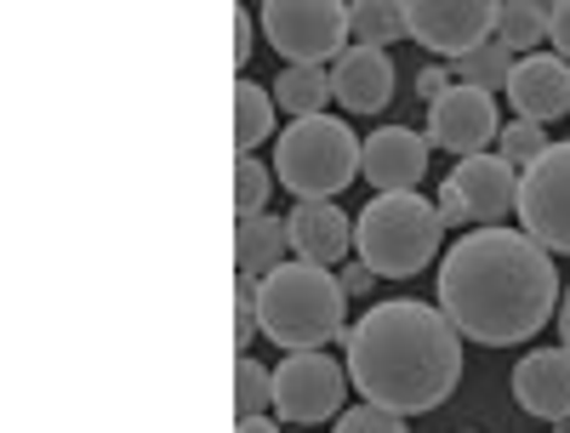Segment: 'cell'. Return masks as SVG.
Wrapping results in <instances>:
<instances>
[{
	"label": "cell",
	"mask_w": 570,
	"mask_h": 433,
	"mask_svg": "<svg viewBox=\"0 0 570 433\" xmlns=\"http://www.w3.org/2000/svg\"><path fill=\"white\" fill-rule=\"evenodd\" d=\"M553 252L525 228H468L440 263V314L462 331V343L513 348L559 314Z\"/></svg>",
	"instance_id": "1"
},
{
	"label": "cell",
	"mask_w": 570,
	"mask_h": 433,
	"mask_svg": "<svg viewBox=\"0 0 570 433\" xmlns=\"http://www.w3.org/2000/svg\"><path fill=\"white\" fill-rule=\"evenodd\" d=\"M348 382L365 405L394 416L440 411L462 382V331L440 314V303H376L343 331Z\"/></svg>",
	"instance_id": "2"
},
{
	"label": "cell",
	"mask_w": 570,
	"mask_h": 433,
	"mask_svg": "<svg viewBox=\"0 0 570 433\" xmlns=\"http://www.w3.org/2000/svg\"><path fill=\"white\" fill-rule=\"evenodd\" d=\"M343 308H348V292L331 268H314V263H285L263 279V297H257V319H263V336L279 343L285 354H308V348H325L343 336Z\"/></svg>",
	"instance_id": "3"
},
{
	"label": "cell",
	"mask_w": 570,
	"mask_h": 433,
	"mask_svg": "<svg viewBox=\"0 0 570 433\" xmlns=\"http://www.w3.org/2000/svg\"><path fill=\"white\" fill-rule=\"evenodd\" d=\"M440 206L411 195H376L371 206H360L354 217V257L376 274V279H416L428 263L440 257Z\"/></svg>",
	"instance_id": "4"
},
{
	"label": "cell",
	"mask_w": 570,
	"mask_h": 433,
	"mask_svg": "<svg viewBox=\"0 0 570 433\" xmlns=\"http://www.w3.org/2000/svg\"><path fill=\"white\" fill-rule=\"evenodd\" d=\"M365 142H354V126L337 115H308L292 120L274 142V177L292 188L297 200H337L360 177Z\"/></svg>",
	"instance_id": "5"
},
{
	"label": "cell",
	"mask_w": 570,
	"mask_h": 433,
	"mask_svg": "<svg viewBox=\"0 0 570 433\" xmlns=\"http://www.w3.org/2000/svg\"><path fill=\"white\" fill-rule=\"evenodd\" d=\"M263 35L292 69H320L348 52V7L343 0H268L263 7Z\"/></svg>",
	"instance_id": "6"
},
{
	"label": "cell",
	"mask_w": 570,
	"mask_h": 433,
	"mask_svg": "<svg viewBox=\"0 0 570 433\" xmlns=\"http://www.w3.org/2000/svg\"><path fill=\"white\" fill-rule=\"evenodd\" d=\"M343 400H348V365H337L325 348L285 354V365L274 371V416L292 427L337 422Z\"/></svg>",
	"instance_id": "7"
},
{
	"label": "cell",
	"mask_w": 570,
	"mask_h": 433,
	"mask_svg": "<svg viewBox=\"0 0 570 433\" xmlns=\"http://www.w3.org/2000/svg\"><path fill=\"white\" fill-rule=\"evenodd\" d=\"M519 223L537 246L570 257V142H548V155L519 171Z\"/></svg>",
	"instance_id": "8"
},
{
	"label": "cell",
	"mask_w": 570,
	"mask_h": 433,
	"mask_svg": "<svg viewBox=\"0 0 570 433\" xmlns=\"http://www.w3.org/2000/svg\"><path fill=\"white\" fill-rule=\"evenodd\" d=\"M405 29L422 52L456 63L497 35V0H405Z\"/></svg>",
	"instance_id": "9"
},
{
	"label": "cell",
	"mask_w": 570,
	"mask_h": 433,
	"mask_svg": "<svg viewBox=\"0 0 570 433\" xmlns=\"http://www.w3.org/2000/svg\"><path fill=\"white\" fill-rule=\"evenodd\" d=\"M428 149H445V155H491V137H502V109L491 91H473V86H451L440 104H428Z\"/></svg>",
	"instance_id": "10"
},
{
	"label": "cell",
	"mask_w": 570,
	"mask_h": 433,
	"mask_svg": "<svg viewBox=\"0 0 570 433\" xmlns=\"http://www.w3.org/2000/svg\"><path fill=\"white\" fill-rule=\"evenodd\" d=\"M428 171V137L411 126H376L365 137L360 155V177L376 188V195H411Z\"/></svg>",
	"instance_id": "11"
},
{
	"label": "cell",
	"mask_w": 570,
	"mask_h": 433,
	"mask_svg": "<svg viewBox=\"0 0 570 433\" xmlns=\"http://www.w3.org/2000/svg\"><path fill=\"white\" fill-rule=\"evenodd\" d=\"M451 183H456V195H462L468 217L480 223V228H502L508 217H519V166H508L502 155L456 160Z\"/></svg>",
	"instance_id": "12"
},
{
	"label": "cell",
	"mask_w": 570,
	"mask_h": 433,
	"mask_svg": "<svg viewBox=\"0 0 570 433\" xmlns=\"http://www.w3.org/2000/svg\"><path fill=\"white\" fill-rule=\"evenodd\" d=\"M285 239H292V257L314 263V268H337L354 252V217L331 200H297L285 217Z\"/></svg>",
	"instance_id": "13"
},
{
	"label": "cell",
	"mask_w": 570,
	"mask_h": 433,
	"mask_svg": "<svg viewBox=\"0 0 570 433\" xmlns=\"http://www.w3.org/2000/svg\"><path fill=\"white\" fill-rule=\"evenodd\" d=\"M508 104L519 120H559L570 115V63L559 52H531V58H519L513 75H508Z\"/></svg>",
	"instance_id": "14"
},
{
	"label": "cell",
	"mask_w": 570,
	"mask_h": 433,
	"mask_svg": "<svg viewBox=\"0 0 570 433\" xmlns=\"http://www.w3.org/2000/svg\"><path fill=\"white\" fill-rule=\"evenodd\" d=\"M331 98H337L348 115H383L394 104V63H389V52L348 46V52L331 63Z\"/></svg>",
	"instance_id": "15"
},
{
	"label": "cell",
	"mask_w": 570,
	"mask_h": 433,
	"mask_svg": "<svg viewBox=\"0 0 570 433\" xmlns=\"http://www.w3.org/2000/svg\"><path fill=\"white\" fill-rule=\"evenodd\" d=\"M513 400L542 422L570 416V348H537L513 365Z\"/></svg>",
	"instance_id": "16"
},
{
	"label": "cell",
	"mask_w": 570,
	"mask_h": 433,
	"mask_svg": "<svg viewBox=\"0 0 570 433\" xmlns=\"http://www.w3.org/2000/svg\"><path fill=\"white\" fill-rule=\"evenodd\" d=\"M292 263V239H285V217H240L234 223V268L252 274V279H268L274 268Z\"/></svg>",
	"instance_id": "17"
},
{
	"label": "cell",
	"mask_w": 570,
	"mask_h": 433,
	"mask_svg": "<svg viewBox=\"0 0 570 433\" xmlns=\"http://www.w3.org/2000/svg\"><path fill=\"white\" fill-rule=\"evenodd\" d=\"M274 115H279L274 91H263L246 75L234 80V149H240V155L263 149V137H274Z\"/></svg>",
	"instance_id": "18"
},
{
	"label": "cell",
	"mask_w": 570,
	"mask_h": 433,
	"mask_svg": "<svg viewBox=\"0 0 570 433\" xmlns=\"http://www.w3.org/2000/svg\"><path fill=\"white\" fill-rule=\"evenodd\" d=\"M274 104H279V115H292V120L325 115V104H331V69H279Z\"/></svg>",
	"instance_id": "19"
},
{
	"label": "cell",
	"mask_w": 570,
	"mask_h": 433,
	"mask_svg": "<svg viewBox=\"0 0 570 433\" xmlns=\"http://www.w3.org/2000/svg\"><path fill=\"white\" fill-rule=\"evenodd\" d=\"M497 40L508 46V52H537V46L548 40V7L542 0H497Z\"/></svg>",
	"instance_id": "20"
},
{
	"label": "cell",
	"mask_w": 570,
	"mask_h": 433,
	"mask_svg": "<svg viewBox=\"0 0 570 433\" xmlns=\"http://www.w3.org/2000/svg\"><path fill=\"white\" fill-rule=\"evenodd\" d=\"M513 63H519V58H513L508 46L491 35L485 46H473L468 58H456V63H451V75H456V86H473V91H491V98H497V91H508Z\"/></svg>",
	"instance_id": "21"
},
{
	"label": "cell",
	"mask_w": 570,
	"mask_h": 433,
	"mask_svg": "<svg viewBox=\"0 0 570 433\" xmlns=\"http://www.w3.org/2000/svg\"><path fill=\"white\" fill-rule=\"evenodd\" d=\"M348 23H354V46H371V52H383L389 40L411 35L400 0H354V7H348Z\"/></svg>",
	"instance_id": "22"
},
{
	"label": "cell",
	"mask_w": 570,
	"mask_h": 433,
	"mask_svg": "<svg viewBox=\"0 0 570 433\" xmlns=\"http://www.w3.org/2000/svg\"><path fill=\"white\" fill-rule=\"evenodd\" d=\"M263 405H274V371H263L252 354L234 360V422L263 416Z\"/></svg>",
	"instance_id": "23"
},
{
	"label": "cell",
	"mask_w": 570,
	"mask_h": 433,
	"mask_svg": "<svg viewBox=\"0 0 570 433\" xmlns=\"http://www.w3.org/2000/svg\"><path fill=\"white\" fill-rule=\"evenodd\" d=\"M268 195H274L268 166L252 160V155H234V223H240V217H263Z\"/></svg>",
	"instance_id": "24"
},
{
	"label": "cell",
	"mask_w": 570,
	"mask_h": 433,
	"mask_svg": "<svg viewBox=\"0 0 570 433\" xmlns=\"http://www.w3.org/2000/svg\"><path fill=\"white\" fill-rule=\"evenodd\" d=\"M497 155L508 160V166H537L542 155H548V126H537V120H508L502 126V137H497Z\"/></svg>",
	"instance_id": "25"
},
{
	"label": "cell",
	"mask_w": 570,
	"mask_h": 433,
	"mask_svg": "<svg viewBox=\"0 0 570 433\" xmlns=\"http://www.w3.org/2000/svg\"><path fill=\"white\" fill-rule=\"evenodd\" d=\"M257 297H263V279H252V274L234 279V348H240V354H252L257 331H263V319H257Z\"/></svg>",
	"instance_id": "26"
},
{
	"label": "cell",
	"mask_w": 570,
	"mask_h": 433,
	"mask_svg": "<svg viewBox=\"0 0 570 433\" xmlns=\"http://www.w3.org/2000/svg\"><path fill=\"white\" fill-rule=\"evenodd\" d=\"M331 433H411V427H405V416H394L383 405H354V411L337 416V427H331Z\"/></svg>",
	"instance_id": "27"
},
{
	"label": "cell",
	"mask_w": 570,
	"mask_h": 433,
	"mask_svg": "<svg viewBox=\"0 0 570 433\" xmlns=\"http://www.w3.org/2000/svg\"><path fill=\"white\" fill-rule=\"evenodd\" d=\"M451 86H456V75H451L445 63H428V69L416 75V98H422V104H440Z\"/></svg>",
	"instance_id": "28"
},
{
	"label": "cell",
	"mask_w": 570,
	"mask_h": 433,
	"mask_svg": "<svg viewBox=\"0 0 570 433\" xmlns=\"http://www.w3.org/2000/svg\"><path fill=\"white\" fill-rule=\"evenodd\" d=\"M434 206H440V223H445V228H462V223H473V217H468V206H462V195H456V183H451V177L440 183V195H434Z\"/></svg>",
	"instance_id": "29"
},
{
	"label": "cell",
	"mask_w": 570,
	"mask_h": 433,
	"mask_svg": "<svg viewBox=\"0 0 570 433\" xmlns=\"http://www.w3.org/2000/svg\"><path fill=\"white\" fill-rule=\"evenodd\" d=\"M548 40H553V52L570 63V0H559V7H548Z\"/></svg>",
	"instance_id": "30"
},
{
	"label": "cell",
	"mask_w": 570,
	"mask_h": 433,
	"mask_svg": "<svg viewBox=\"0 0 570 433\" xmlns=\"http://www.w3.org/2000/svg\"><path fill=\"white\" fill-rule=\"evenodd\" d=\"M228 18H234V69H246V58H252V18L240 7H234Z\"/></svg>",
	"instance_id": "31"
},
{
	"label": "cell",
	"mask_w": 570,
	"mask_h": 433,
	"mask_svg": "<svg viewBox=\"0 0 570 433\" xmlns=\"http://www.w3.org/2000/svg\"><path fill=\"white\" fill-rule=\"evenodd\" d=\"M337 279H343V292H348V297H365V292H371V285H376V274H371L365 263H348V268H343Z\"/></svg>",
	"instance_id": "32"
},
{
	"label": "cell",
	"mask_w": 570,
	"mask_h": 433,
	"mask_svg": "<svg viewBox=\"0 0 570 433\" xmlns=\"http://www.w3.org/2000/svg\"><path fill=\"white\" fill-rule=\"evenodd\" d=\"M234 433H285L274 416H246V422H234Z\"/></svg>",
	"instance_id": "33"
},
{
	"label": "cell",
	"mask_w": 570,
	"mask_h": 433,
	"mask_svg": "<svg viewBox=\"0 0 570 433\" xmlns=\"http://www.w3.org/2000/svg\"><path fill=\"white\" fill-rule=\"evenodd\" d=\"M553 319H559V348H570V292L559 297V314Z\"/></svg>",
	"instance_id": "34"
},
{
	"label": "cell",
	"mask_w": 570,
	"mask_h": 433,
	"mask_svg": "<svg viewBox=\"0 0 570 433\" xmlns=\"http://www.w3.org/2000/svg\"><path fill=\"white\" fill-rule=\"evenodd\" d=\"M468 433H473V427H468Z\"/></svg>",
	"instance_id": "35"
}]
</instances>
